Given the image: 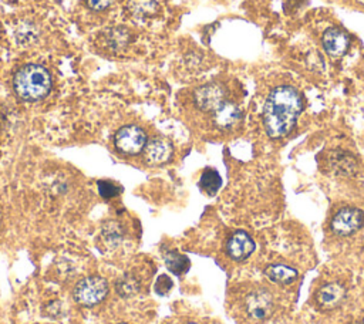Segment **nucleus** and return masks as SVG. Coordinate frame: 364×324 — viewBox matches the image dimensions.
I'll return each instance as SVG.
<instances>
[{
    "label": "nucleus",
    "mask_w": 364,
    "mask_h": 324,
    "mask_svg": "<svg viewBox=\"0 0 364 324\" xmlns=\"http://www.w3.org/2000/svg\"><path fill=\"white\" fill-rule=\"evenodd\" d=\"M13 88L17 97L24 101H40L51 90L50 72L38 64H26L14 74Z\"/></svg>",
    "instance_id": "f03ea898"
},
{
    "label": "nucleus",
    "mask_w": 364,
    "mask_h": 324,
    "mask_svg": "<svg viewBox=\"0 0 364 324\" xmlns=\"http://www.w3.org/2000/svg\"><path fill=\"white\" fill-rule=\"evenodd\" d=\"M225 88L218 82H208L195 90L193 99L199 109L202 111H216L226 99Z\"/></svg>",
    "instance_id": "423d86ee"
},
{
    "label": "nucleus",
    "mask_w": 364,
    "mask_h": 324,
    "mask_svg": "<svg viewBox=\"0 0 364 324\" xmlns=\"http://www.w3.org/2000/svg\"><path fill=\"white\" fill-rule=\"evenodd\" d=\"M172 286H173L172 280H171L168 276L162 274V276L158 277V280H156V283H155V291H156L158 294H166V293H169V290L172 288Z\"/></svg>",
    "instance_id": "412c9836"
},
{
    "label": "nucleus",
    "mask_w": 364,
    "mask_h": 324,
    "mask_svg": "<svg viewBox=\"0 0 364 324\" xmlns=\"http://www.w3.org/2000/svg\"><path fill=\"white\" fill-rule=\"evenodd\" d=\"M346 298V288L340 283H327L317 293V303L324 310L338 307Z\"/></svg>",
    "instance_id": "9b49d317"
},
{
    "label": "nucleus",
    "mask_w": 364,
    "mask_h": 324,
    "mask_svg": "<svg viewBox=\"0 0 364 324\" xmlns=\"http://www.w3.org/2000/svg\"><path fill=\"white\" fill-rule=\"evenodd\" d=\"M303 109L299 91L290 85H279L270 91L263 107V124L273 139L286 136Z\"/></svg>",
    "instance_id": "f257e3e1"
},
{
    "label": "nucleus",
    "mask_w": 364,
    "mask_h": 324,
    "mask_svg": "<svg viewBox=\"0 0 364 324\" xmlns=\"http://www.w3.org/2000/svg\"><path fill=\"white\" fill-rule=\"evenodd\" d=\"M115 288H117V293L122 297H131L134 296L135 293H138V288H139V284L136 281V279L131 277V276H124L121 277L117 284H115Z\"/></svg>",
    "instance_id": "6ab92c4d"
},
{
    "label": "nucleus",
    "mask_w": 364,
    "mask_h": 324,
    "mask_svg": "<svg viewBox=\"0 0 364 324\" xmlns=\"http://www.w3.org/2000/svg\"><path fill=\"white\" fill-rule=\"evenodd\" d=\"M189 324H195V323H189Z\"/></svg>",
    "instance_id": "5701e85b"
},
{
    "label": "nucleus",
    "mask_w": 364,
    "mask_h": 324,
    "mask_svg": "<svg viewBox=\"0 0 364 324\" xmlns=\"http://www.w3.org/2000/svg\"><path fill=\"white\" fill-rule=\"evenodd\" d=\"M331 230L338 236H350L364 226V213L357 207H343L331 219Z\"/></svg>",
    "instance_id": "39448f33"
},
{
    "label": "nucleus",
    "mask_w": 364,
    "mask_h": 324,
    "mask_svg": "<svg viewBox=\"0 0 364 324\" xmlns=\"http://www.w3.org/2000/svg\"><path fill=\"white\" fill-rule=\"evenodd\" d=\"M128 9L135 16L146 17L158 11V3L156 0H128Z\"/></svg>",
    "instance_id": "f3484780"
},
{
    "label": "nucleus",
    "mask_w": 364,
    "mask_h": 324,
    "mask_svg": "<svg viewBox=\"0 0 364 324\" xmlns=\"http://www.w3.org/2000/svg\"><path fill=\"white\" fill-rule=\"evenodd\" d=\"M98 190H100V195L102 198L109 199V198L117 196L121 192V188L118 185L112 183L111 180H100L98 182Z\"/></svg>",
    "instance_id": "aec40b11"
},
{
    "label": "nucleus",
    "mask_w": 364,
    "mask_h": 324,
    "mask_svg": "<svg viewBox=\"0 0 364 324\" xmlns=\"http://www.w3.org/2000/svg\"><path fill=\"white\" fill-rule=\"evenodd\" d=\"M114 142L122 153L136 155L144 151L148 139L142 128L136 125H125L117 131Z\"/></svg>",
    "instance_id": "20e7f679"
},
{
    "label": "nucleus",
    "mask_w": 364,
    "mask_h": 324,
    "mask_svg": "<svg viewBox=\"0 0 364 324\" xmlns=\"http://www.w3.org/2000/svg\"><path fill=\"white\" fill-rule=\"evenodd\" d=\"M164 259H165L166 267L175 274H182L189 269V259L176 250L166 252Z\"/></svg>",
    "instance_id": "2eb2a0df"
},
{
    "label": "nucleus",
    "mask_w": 364,
    "mask_h": 324,
    "mask_svg": "<svg viewBox=\"0 0 364 324\" xmlns=\"http://www.w3.org/2000/svg\"><path fill=\"white\" fill-rule=\"evenodd\" d=\"M348 44H350V38L347 33L338 27L327 28L323 34V47L326 53L333 58H338L344 55L348 48Z\"/></svg>",
    "instance_id": "1a4fd4ad"
},
{
    "label": "nucleus",
    "mask_w": 364,
    "mask_h": 324,
    "mask_svg": "<svg viewBox=\"0 0 364 324\" xmlns=\"http://www.w3.org/2000/svg\"><path fill=\"white\" fill-rule=\"evenodd\" d=\"M121 324H124V323H121Z\"/></svg>",
    "instance_id": "b1692460"
},
{
    "label": "nucleus",
    "mask_w": 364,
    "mask_h": 324,
    "mask_svg": "<svg viewBox=\"0 0 364 324\" xmlns=\"http://www.w3.org/2000/svg\"><path fill=\"white\" fill-rule=\"evenodd\" d=\"M240 118V108L230 101H225L216 111H213V122L220 129H230L236 126Z\"/></svg>",
    "instance_id": "f8f14e48"
},
{
    "label": "nucleus",
    "mask_w": 364,
    "mask_h": 324,
    "mask_svg": "<svg viewBox=\"0 0 364 324\" xmlns=\"http://www.w3.org/2000/svg\"><path fill=\"white\" fill-rule=\"evenodd\" d=\"M199 186L208 195H215L219 190V188L222 186V178L215 169L208 168L203 171V173L200 176Z\"/></svg>",
    "instance_id": "dca6fc26"
},
{
    "label": "nucleus",
    "mask_w": 364,
    "mask_h": 324,
    "mask_svg": "<svg viewBox=\"0 0 364 324\" xmlns=\"http://www.w3.org/2000/svg\"><path fill=\"white\" fill-rule=\"evenodd\" d=\"M363 324H364V321H363Z\"/></svg>",
    "instance_id": "393cba45"
},
{
    "label": "nucleus",
    "mask_w": 364,
    "mask_h": 324,
    "mask_svg": "<svg viewBox=\"0 0 364 324\" xmlns=\"http://www.w3.org/2000/svg\"><path fill=\"white\" fill-rule=\"evenodd\" d=\"M108 293V283L100 276H90L80 280L74 288V298L77 303L91 307L105 298Z\"/></svg>",
    "instance_id": "7ed1b4c3"
},
{
    "label": "nucleus",
    "mask_w": 364,
    "mask_h": 324,
    "mask_svg": "<svg viewBox=\"0 0 364 324\" xmlns=\"http://www.w3.org/2000/svg\"><path fill=\"white\" fill-rule=\"evenodd\" d=\"M145 161L151 165H161L172 156V145L164 138H154L146 142L144 148Z\"/></svg>",
    "instance_id": "9d476101"
},
{
    "label": "nucleus",
    "mask_w": 364,
    "mask_h": 324,
    "mask_svg": "<svg viewBox=\"0 0 364 324\" xmlns=\"http://www.w3.org/2000/svg\"><path fill=\"white\" fill-rule=\"evenodd\" d=\"M331 166L337 173L341 175H351L354 173L357 163L354 156H351L347 152H337L333 158H331Z\"/></svg>",
    "instance_id": "4468645a"
},
{
    "label": "nucleus",
    "mask_w": 364,
    "mask_h": 324,
    "mask_svg": "<svg viewBox=\"0 0 364 324\" xmlns=\"http://www.w3.org/2000/svg\"><path fill=\"white\" fill-rule=\"evenodd\" d=\"M245 306L253 320H264L273 311V298L266 290H256L246 297Z\"/></svg>",
    "instance_id": "0eeeda50"
},
{
    "label": "nucleus",
    "mask_w": 364,
    "mask_h": 324,
    "mask_svg": "<svg viewBox=\"0 0 364 324\" xmlns=\"http://www.w3.org/2000/svg\"><path fill=\"white\" fill-rule=\"evenodd\" d=\"M264 274L267 276V279L273 283L277 284H290L297 279V270L293 269L291 266L287 264H270L264 269Z\"/></svg>",
    "instance_id": "ddd939ff"
},
{
    "label": "nucleus",
    "mask_w": 364,
    "mask_h": 324,
    "mask_svg": "<svg viewBox=\"0 0 364 324\" xmlns=\"http://www.w3.org/2000/svg\"><path fill=\"white\" fill-rule=\"evenodd\" d=\"M255 242L253 239L243 230L235 232L226 243V253L230 259L236 261L246 260L255 252Z\"/></svg>",
    "instance_id": "6e6552de"
},
{
    "label": "nucleus",
    "mask_w": 364,
    "mask_h": 324,
    "mask_svg": "<svg viewBox=\"0 0 364 324\" xmlns=\"http://www.w3.org/2000/svg\"><path fill=\"white\" fill-rule=\"evenodd\" d=\"M112 3V0H87V4L92 9V10H104L107 7H109Z\"/></svg>",
    "instance_id": "4be33fe9"
},
{
    "label": "nucleus",
    "mask_w": 364,
    "mask_h": 324,
    "mask_svg": "<svg viewBox=\"0 0 364 324\" xmlns=\"http://www.w3.org/2000/svg\"><path fill=\"white\" fill-rule=\"evenodd\" d=\"M105 36H107V43H108V45L112 47V48H115V50H119V48H122L124 45H127L128 38H129L128 30L124 28V27H114V28H109Z\"/></svg>",
    "instance_id": "a211bd4d"
}]
</instances>
